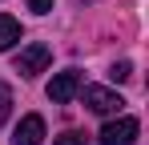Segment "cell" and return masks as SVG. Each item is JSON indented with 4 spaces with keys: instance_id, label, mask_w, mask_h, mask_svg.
Here are the masks:
<instances>
[{
    "instance_id": "ba28073f",
    "label": "cell",
    "mask_w": 149,
    "mask_h": 145,
    "mask_svg": "<svg viewBox=\"0 0 149 145\" xmlns=\"http://www.w3.org/2000/svg\"><path fill=\"white\" fill-rule=\"evenodd\" d=\"M52 145H89V137H85V133H77V129H69V133H61Z\"/></svg>"
},
{
    "instance_id": "9c48e42d",
    "label": "cell",
    "mask_w": 149,
    "mask_h": 145,
    "mask_svg": "<svg viewBox=\"0 0 149 145\" xmlns=\"http://www.w3.org/2000/svg\"><path fill=\"white\" fill-rule=\"evenodd\" d=\"M109 77H113V81H129V77H133V65H129V61H117V65L109 69Z\"/></svg>"
},
{
    "instance_id": "5b68a950",
    "label": "cell",
    "mask_w": 149,
    "mask_h": 145,
    "mask_svg": "<svg viewBox=\"0 0 149 145\" xmlns=\"http://www.w3.org/2000/svg\"><path fill=\"white\" fill-rule=\"evenodd\" d=\"M40 141H45V117H40V113H28V117L16 125L12 145H40Z\"/></svg>"
},
{
    "instance_id": "8992f818",
    "label": "cell",
    "mask_w": 149,
    "mask_h": 145,
    "mask_svg": "<svg viewBox=\"0 0 149 145\" xmlns=\"http://www.w3.org/2000/svg\"><path fill=\"white\" fill-rule=\"evenodd\" d=\"M16 40H20V20L8 16V12H0V52H8Z\"/></svg>"
},
{
    "instance_id": "3957f363",
    "label": "cell",
    "mask_w": 149,
    "mask_h": 145,
    "mask_svg": "<svg viewBox=\"0 0 149 145\" xmlns=\"http://www.w3.org/2000/svg\"><path fill=\"white\" fill-rule=\"evenodd\" d=\"M121 93H113V89H105V85H89L85 89V109H93L101 117H113V113H121Z\"/></svg>"
},
{
    "instance_id": "52a82bcc",
    "label": "cell",
    "mask_w": 149,
    "mask_h": 145,
    "mask_svg": "<svg viewBox=\"0 0 149 145\" xmlns=\"http://www.w3.org/2000/svg\"><path fill=\"white\" fill-rule=\"evenodd\" d=\"M8 113H12V89H8V85H0V125L8 121Z\"/></svg>"
},
{
    "instance_id": "6da1fadb",
    "label": "cell",
    "mask_w": 149,
    "mask_h": 145,
    "mask_svg": "<svg viewBox=\"0 0 149 145\" xmlns=\"http://www.w3.org/2000/svg\"><path fill=\"white\" fill-rule=\"evenodd\" d=\"M49 45H40V40H32L16 52V61H12V72H20V77H36V72L49 69Z\"/></svg>"
},
{
    "instance_id": "7a4b0ae2",
    "label": "cell",
    "mask_w": 149,
    "mask_h": 145,
    "mask_svg": "<svg viewBox=\"0 0 149 145\" xmlns=\"http://www.w3.org/2000/svg\"><path fill=\"white\" fill-rule=\"evenodd\" d=\"M137 133H141L137 117L105 121V129H101V145H137Z\"/></svg>"
},
{
    "instance_id": "30bf717a",
    "label": "cell",
    "mask_w": 149,
    "mask_h": 145,
    "mask_svg": "<svg viewBox=\"0 0 149 145\" xmlns=\"http://www.w3.org/2000/svg\"><path fill=\"white\" fill-rule=\"evenodd\" d=\"M28 8L36 12V16H45V12H52V0H24Z\"/></svg>"
},
{
    "instance_id": "277c9868",
    "label": "cell",
    "mask_w": 149,
    "mask_h": 145,
    "mask_svg": "<svg viewBox=\"0 0 149 145\" xmlns=\"http://www.w3.org/2000/svg\"><path fill=\"white\" fill-rule=\"evenodd\" d=\"M77 93H81V72L77 69H65L49 81V101H56V105H69Z\"/></svg>"
}]
</instances>
